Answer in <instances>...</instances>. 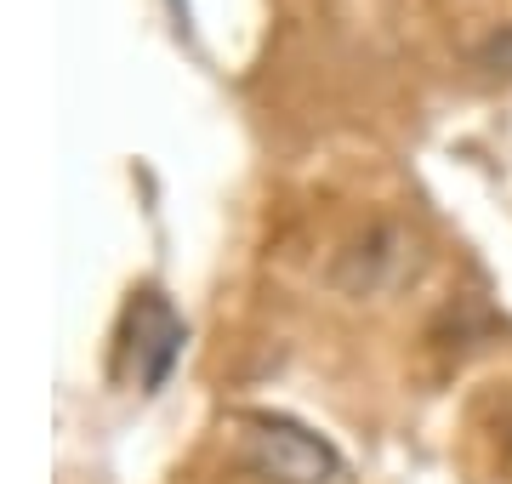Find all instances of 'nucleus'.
Returning a JSON list of instances; mask_svg holds the SVG:
<instances>
[{
  "instance_id": "nucleus-1",
  "label": "nucleus",
  "mask_w": 512,
  "mask_h": 484,
  "mask_svg": "<svg viewBox=\"0 0 512 484\" xmlns=\"http://www.w3.org/2000/svg\"><path fill=\"white\" fill-rule=\"evenodd\" d=\"M421 268L416 234H404L399 223H370L365 234H353L336 262H330V285L342 297H382L393 285H404Z\"/></svg>"
},
{
  "instance_id": "nucleus-2",
  "label": "nucleus",
  "mask_w": 512,
  "mask_h": 484,
  "mask_svg": "<svg viewBox=\"0 0 512 484\" xmlns=\"http://www.w3.org/2000/svg\"><path fill=\"white\" fill-rule=\"evenodd\" d=\"M245 467L268 484H330L342 473L336 450H330L325 439H313L308 428L285 422V416H251Z\"/></svg>"
},
{
  "instance_id": "nucleus-3",
  "label": "nucleus",
  "mask_w": 512,
  "mask_h": 484,
  "mask_svg": "<svg viewBox=\"0 0 512 484\" xmlns=\"http://www.w3.org/2000/svg\"><path fill=\"white\" fill-rule=\"evenodd\" d=\"M473 63L484 69V75H495V80H512V23L507 29H495L490 40H478Z\"/></svg>"
},
{
  "instance_id": "nucleus-4",
  "label": "nucleus",
  "mask_w": 512,
  "mask_h": 484,
  "mask_svg": "<svg viewBox=\"0 0 512 484\" xmlns=\"http://www.w3.org/2000/svg\"><path fill=\"white\" fill-rule=\"evenodd\" d=\"M495 428H501V445H507V456H512V405L501 410V422H495Z\"/></svg>"
}]
</instances>
